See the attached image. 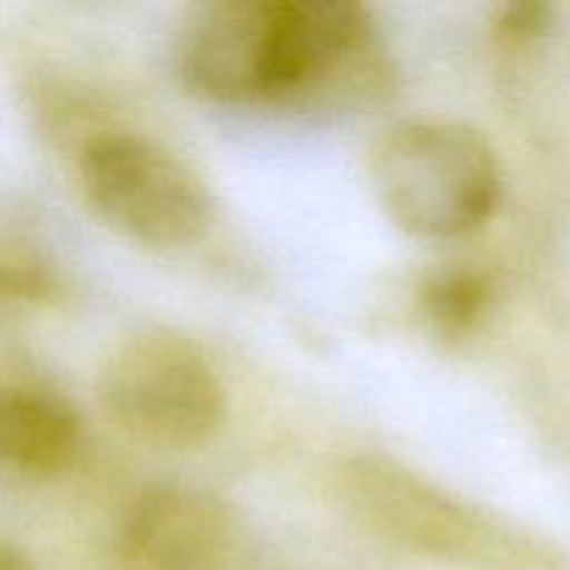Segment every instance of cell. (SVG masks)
Segmentation results:
<instances>
[{
    "instance_id": "cell-1",
    "label": "cell",
    "mask_w": 570,
    "mask_h": 570,
    "mask_svg": "<svg viewBox=\"0 0 570 570\" xmlns=\"http://www.w3.org/2000/svg\"><path fill=\"white\" fill-rule=\"evenodd\" d=\"M371 184L390 220L426 239L482 226L499 200V161L479 131L454 120H406L371 150Z\"/></svg>"
},
{
    "instance_id": "cell-3",
    "label": "cell",
    "mask_w": 570,
    "mask_h": 570,
    "mask_svg": "<svg viewBox=\"0 0 570 570\" xmlns=\"http://www.w3.org/2000/svg\"><path fill=\"white\" fill-rule=\"evenodd\" d=\"M78 184L95 215L154 248L198 239L212 220V195L176 154L137 134H104L83 148Z\"/></svg>"
},
{
    "instance_id": "cell-7",
    "label": "cell",
    "mask_w": 570,
    "mask_h": 570,
    "mask_svg": "<svg viewBox=\"0 0 570 570\" xmlns=\"http://www.w3.org/2000/svg\"><path fill=\"white\" fill-rule=\"evenodd\" d=\"M343 490L360 515L412 543L449 549L451 538L460 534V523H465L445 495L423 488L415 476L395 465H354Z\"/></svg>"
},
{
    "instance_id": "cell-5",
    "label": "cell",
    "mask_w": 570,
    "mask_h": 570,
    "mask_svg": "<svg viewBox=\"0 0 570 570\" xmlns=\"http://www.w3.org/2000/svg\"><path fill=\"white\" fill-rule=\"evenodd\" d=\"M287 0H215L189 17L178 61L198 92L217 100H276Z\"/></svg>"
},
{
    "instance_id": "cell-6",
    "label": "cell",
    "mask_w": 570,
    "mask_h": 570,
    "mask_svg": "<svg viewBox=\"0 0 570 570\" xmlns=\"http://www.w3.org/2000/svg\"><path fill=\"white\" fill-rule=\"evenodd\" d=\"M234 540V510L184 484L154 488L128 510L120 534L126 570H217Z\"/></svg>"
},
{
    "instance_id": "cell-4",
    "label": "cell",
    "mask_w": 570,
    "mask_h": 570,
    "mask_svg": "<svg viewBox=\"0 0 570 570\" xmlns=\"http://www.w3.org/2000/svg\"><path fill=\"white\" fill-rule=\"evenodd\" d=\"M384 78L373 22L354 0H287L276 100L343 104L376 92Z\"/></svg>"
},
{
    "instance_id": "cell-10",
    "label": "cell",
    "mask_w": 570,
    "mask_h": 570,
    "mask_svg": "<svg viewBox=\"0 0 570 570\" xmlns=\"http://www.w3.org/2000/svg\"><path fill=\"white\" fill-rule=\"evenodd\" d=\"M0 570H37V568H33V562L28 560L20 549H14V546L0 540Z\"/></svg>"
},
{
    "instance_id": "cell-9",
    "label": "cell",
    "mask_w": 570,
    "mask_h": 570,
    "mask_svg": "<svg viewBox=\"0 0 570 570\" xmlns=\"http://www.w3.org/2000/svg\"><path fill=\"white\" fill-rule=\"evenodd\" d=\"M484 301V284L473 273H443L426 287V304L434 321L460 328L471 321Z\"/></svg>"
},
{
    "instance_id": "cell-2",
    "label": "cell",
    "mask_w": 570,
    "mask_h": 570,
    "mask_svg": "<svg viewBox=\"0 0 570 570\" xmlns=\"http://www.w3.org/2000/svg\"><path fill=\"white\" fill-rule=\"evenodd\" d=\"M98 384L111 421L150 449H198L226 417L220 376L178 334L148 332L120 343Z\"/></svg>"
},
{
    "instance_id": "cell-8",
    "label": "cell",
    "mask_w": 570,
    "mask_h": 570,
    "mask_svg": "<svg viewBox=\"0 0 570 570\" xmlns=\"http://www.w3.org/2000/svg\"><path fill=\"white\" fill-rule=\"evenodd\" d=\"M78 445L81 421L61 395L37 387L0 390V468L48 476L76 460Z\"/></svg>"
}]
</instances>
